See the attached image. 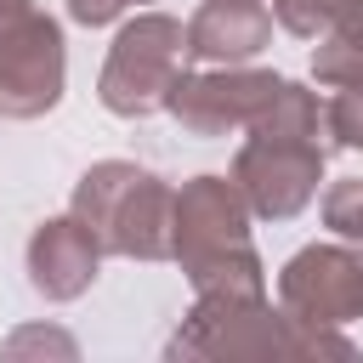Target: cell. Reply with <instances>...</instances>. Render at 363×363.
<instances>
[{"mask_svg": "<svg viewBox=\"0 0 363 363\" xmlns=\"http://www.w3.org/2000/svg\"><path fill=\"white\" fill-rule=\"evenodd\" d=\"M255 142H244L238 153V187L261 216H295L323 176V153L312 147L318 130V102L284 79V91L272 96V108L250 125Z\"/></svg>", "mask_w": 363, "mask_h": 363, "instance_id": "6da1fadb", "label": "cell"}, {"mask_svg": "<svg viewBox=\"0 0 363 363\" xmlns=\"http://www.w3.org/2000/svg\"><path fill=\"white\" fill-rule=\"evenodd\" d=\"M318 74H323L329 85L363 79V0H352V6L335 17L329 40L318 45Z\"/></svg>", "mask_w": 363, "mask_h": 363, "instance_id": "30bf717a", "label": "cell"}, {"mask_svg": "<svg viewBox=\"0 0 363 363\" xmlns=\"http://www.w3.org/2000/svg\"><path fill=\"white\" fill-rule=\"evenodd\" d=\"M0 6H6V0H0Z\"/></svg>", "mask_w": 363, "mask_h": 363, "instance_id": "9a60e30c", "label": "cell"}, {"mask_svg": "<svg viewBox=\"0 0 363 363\" xmlns=\"http://www.w3.org/2000/svg\"><path fill=\"white\" fill-rule=\"evenodd\" d=\"M28 278L40 295L51 301H74L91 278H96V233L68 216V221H45L28 244Z\"/></svg>", "mask_w": 363, "mask_h": 363, "instance_id": "ba28073f", "label": "cell"}, {"mask_svg": "<svg viewBox=\"0 0 363 363\" xmlns=\"http://www.w3.org/2000/svg\"><path fill=\"white\" fill-rule=\"evenodd\" d=\"M329 130H335V142L363 147V79L340 85V96L329 102Z\"/></svg>", "mask_w": 363, "mask_h": 363, "instance_id": "4fadbf2b", "label": "cell"}, {"mask_svg": "<svg viewBox=\"0 0 363 363\" xmlns=\"http://www.w3.org/2000/svg\"><path fill=\"white\" fill-rule=\"evenodd\" d=\"M323 221H329L340 238H363V182H340V187H329V199H323Z\"/></svg>", "mask_w": 363, "mask_h": 363, "instance_id": "7c38bea8", "label": "cell"}, {"mask_svg": "<svg viewBox=\"0 0 363 363\" xmlns=\"http://www.w3.org/2000/svg\"><path fill=\"white\" fill-rule=\"evenodd\" d=\"M284 91L278 74H199V79H182L170 91V113L199 130V136H221V130H238V125H255L272 96Z\"/></svg>", "mask_w": 363, "mask_h": 363, "instance_id": "52a82bcc", "label": "cell"}, {"mask_svg": "<svg viewBox=\"0 0 363 363\" xmlns=\"http://www.w3.org/2000/svg\"><path fill=\"white\" fill-rule=\"evenodd\" d=\"M125 6H136V0H68V11H74L79 23H108V17H119Z\"/></svg>", "mask_w": 363, "mask_h": 363, "instance_id": "5bb4252c", "label": "cell"}, {"mask_svg": "<svg viewBox=\"0 0 363 363\" xmlns=\"http://www.w3.org/2000/svg\"><path fill=\"white\" fill-rule=\"evenodd\" d=\"M278 289L289 323H352L363 312V261L352 250H301L284 267Z\"/></svg>", "mask_w": 363, "mask_h": 363, "instance_id": "8992f818", "label": "cell"}, {"mask_svg": "<svg viewBox=\"0 0 363 363\" xmlns=\"http://www.w3.org/2000/svg\"><path fill=\"white\" fill-rule=\"evenodd\" d=\"M74 216L96 233L102 250L142 255V261H159L176 250V193H164L159 176H147L125 159L85 170V182L74 193Z\"/></svg>", "mask_w": 363, "mask_h": 363, "instance_id": "3957f363", "label": "cell"}, {"mask_svg": "<svg viewBox=\"0 0 363 363\" xmlns=\"http://www.w3.org/2000/svg\"><path fill=\"white\" fill-rule=\"evenodd\" d=\"M199 295H261V261L244 233V204L221 176L176 193V250Z\"/></svg>", "mask_w": 363, "mask_h": 363, "instance_id": "7a4b0ae2", "label": "cell"}, {"mask_svg": "<svg viewBox=\"0 0 363 363\" xmlns=\"http://www.w3.org/2000/svg\"><path fill=\"white\" fill-rule=\"evenodd\" d=\"M62 96V34L28 0L0 6V113L34 119Z\"/></svg>", "mask_w": 363, "mask_h": 363, "instance_id": "277c9868", "label": "cell"}, {"mask_svg": "<svg viewBox=\"0 0 363 363\" xmlns=\"http://www.w3.org/2000/svg\"><path fill=\"white\" fill-rule=\"evenodd\" d=\"M182 51L187 34L170 17H136L102 68V102L113 113H153L170 102V91L182 85Z\"/></svg>", "mask_w": 363, "mask_h": 363, "instance_id": "5b68a950", "label": "cell"}, {"mask_svg": "<svg viewBox=\"0 0 363 363\" xmlns=\"http://www.w3.org/2000/svg\"><path fill=\"white\" fill-rule=\"evenodd\" d=\"M346 6H352V0H272L278 23H284L289 34H301V40H312L318 28H335V17H340Z\"/></svg>", "mask_w": 363, "mask_h": 363, "instance_id": "8fae6325", "label": "cell"}, {"mask_svg": "<svg viewBox=\"0 0 363 363\" xmlns=\"http://www.w3.org/2000/svg\"><path fill=\"white\" fill-rule=\"evenodd\" d=\"M267 34H272V11L261 0H210L187 23V51L204 62H244L267 45Z\"/></svg>", "mask_w": 363, "mask_h": 363, "instance_id": "9c48e42d", "label": "cell"}]
</instances>
